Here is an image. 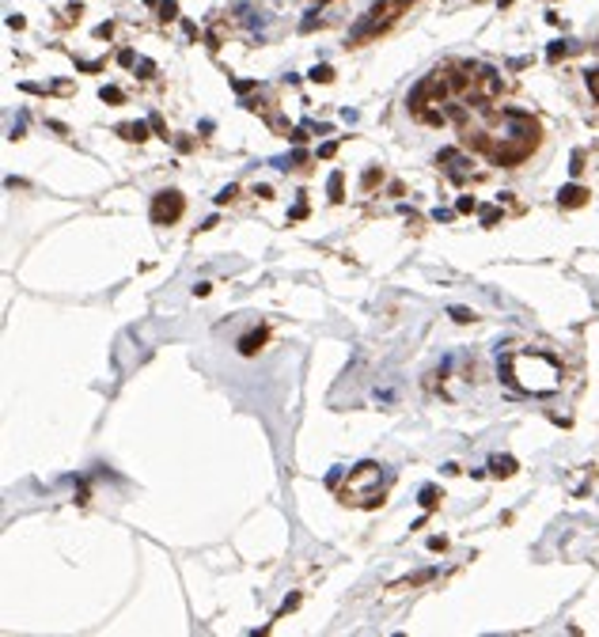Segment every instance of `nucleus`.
I'll list each match as a JSON object with an SVG mask.
<instances>
[{"label": "nucleus", "mask_w": 599, "mask_h": 637, "mask_svg": "<svg viewBox=\"0 0 599 637\" xmlns=\"http://www.w3.org/2000/svg\"><path fill=\"white\" fill-rule=\"evenodd\" d=\"M501 379L508 387L523 391V395H550L561 383V368L550 353L539 349H523V353H508L501 361Z\"/></svg>", "instance_id": "obj_1"}, {"label": "nucleus", "mask_w": 599, "mask_h": 637, "mask_svg": "<svg viewBox=\"0 0 599 637\" xmlns=\"http://www.w3.org/2000/svg\"><path fill=\"white\" fill-rule=\"evenodd\" d=\"M182 209H186V201H182L179 190H160L152 198V220L156 224H175L182 216Z\"/></svg>", "instance_id": "obj_2"}, {"label": "nucleus", "mask_w": 599, "mask_h": 637, "mask_svg": "<svg viewBox=\"0 0 599 637\" xmlns=\"http://www.w3.org/2000/svg\"><path fill=\"white\" fill-rule=\"evenodd\" d=\"M376 470H379V466H376V463H360V466H357V470H353V474H349V486H360V482H364V478H372V474H376ZM376 505H383V490H376V493H368V505H364V508H376Z\"/></svg>", "instance_id": "obj_3"}, {"label": "nucleus", "mask_w": 599, "mask_h": 637, "mask_svg": "<svg viewBox=\"0 0 599 637\" xmlns=\"http://www.w3.org/2000/svg\"><path fill=\"white\" fill-rule=\"evenodd\" d=\"M584 201H588V190L576 186V182H573V186H561V190H557V205H565V209H580Z\"/></svg>", "instance_id": "obj_4"}, {"label": "nucleus", "mask_w": 599, "mask_h": 637, "mask_svg": "<svg viewBox=\"0 0 599 637\" xmlns=\"http://www.w3.org/2000/svg\"><path fill=\"white\" fill-rule=\"evenodd\" d=\"M262 345H265V327H254V330H247V334L239 338V353L243 357H254Z\"/></svg>", "instance_id": "obj_5"}, {"label": "nucleus", "mask_w": 599, "mask_h": 637, "mask_svg": "<svg viewBox=\"0 0 599 637\" xmlns=\"http://www.w3.org/2000/svg\"><path fill=\"white\" fill-rule=\"evenodd\" d=\"M148 125H152V121H125V125H118V133L125 140H137L140 144V140H148Z\"/></svg>", "instance_id": "obj_6"}, {"label": "nucleus", "mask_w": 599, "mask_h": 637, "mask_svg": "<svg viewBox=\"0 0 599 637\" xmlns=\"http://www.w3.org/2000/svg\"><path fill=\"white\" fill-rule=\"evenodd\" d=\"M489 470H493L497 478H508V474H516V459L512 455H493L489 459Z\"/></svg>", "instance_id": "obj_7"}, {"label": "nucleus", "mask_w": 599, "mask_h": 637, "mask_svg": "<svg viewBox=\"0 0 599 637\" xmlns=\"http://www.w3.org/2000/svg\"><path fill=\"white\" fill-rule=\"evenodd\" d=\"M311 80H315V84H330V80H334V69H330V65H315V69H311Z\"/></svg>", "instance_id": "obj_8"}, {"label": "nucleus", "mask_w": 599, "mask_h": 637, "mask_svg": "<svg viewBox=\"0 0 599 637\" xmlns=\"http://www.w3.org/2000/svg\"><path fill=\"white\" fill-rule=\"evenodd\" d=\"M436 505H440L436 486H425V490H421V508H436Z\"/></svg>", "instance_id": "obj_9"}, {"label": "nucleus", "mask_w": 599, "mask_h": 637, "mask_svg": "<svg viewBox=\"0 0 599 637\" xmlns=\"http://www.w3.org/2000/svg\"><path fill=\"white\" fill-rule=\"evenodd\" d=\"M330 201H342V171L330 175Z\"/></svg>", "instance_id": "obj_10"}, {"label": "nucleus", "mask_w": 599, "mask_h": 637, "mask_svg": "<svg viewBox=\"0 0 599 637\" xmlns=\"http://www.w3.org/2000/svg\"><path fill=\"white\" fill-rule=\"evenodd\" d=\"M447 315H452L455 323H474V311H467V307H447Z\"/></svg>", "instance_id": "obj_11"}, {"label": "nucleus", "mask_w": 599, "mask_h": 637, "mask_svg": "<svg viewBox=\"0 0 599 637\" xmlns=\"http://www.w3.org/2000/svg\"><path fill=\"white\" fill-rule=\"evenodd\" d=\"M99 99H103V103H121L125 95H121L118 87H103V91H99Z\"/></svg>", "instance_id": "obj_12"}, {"label": "nucleus", "mask_w": 599, "mask_h": 637, "mask_svg": "<svg viewBox=\"0 0 599 637\" xmlns=\"http://www.w3.org/2000/svg\"><path fill=\"white\" fill-rule=\"evenodd\" d=\"M179 16V4H175V0H163L160 4V19H175Z\"/></svg>", "instance_id": "obj_13"}, {"label": "nucleus", "mask_w": 599, "mask_h": 637, "mask_svg": "<svg viewBox=\"0 0 599 637\" xmlns=\"http://www.w3.org/2000/svg\"><path fill=\"white\" fill-rule=\"evenodd\" d=\"M497 220H501V213H497V209H489V205L482 209V228H493Z\"/></svg>", "instance_id": "obj_14"}, {"label": "nucleus", "mask_w": 599, "mask_h": 637, "mask_svg": "<svg viewBox=\"0 0 599 637\" xmlns=\"http://www.w3.org/2000/svg\"><path fill=\"white\" fill-rule=\"evenodd\" d=\"M588 91H591V99L599 103V69H595V72H588Z\"/></svg>", "instance_id": "obj_15"}, {"label": "nucleus", "mask_w": 599, "mask_h": 637, "mask_svg": "<svg viewBox=\"0 0 599 637\" xmlns=\"http://www.w3.org/2000/svg\"><path fill=\"white\" fill-rule=\"evenodd\" d=\"M474 209H478V205H474V198H459V201H455V213H474Z\"/></svg>", "instance_id": "obj_16"}, {"label": "nucleus", "mask_w": 599, "mask_h": 637, "mask_svg": "<svg viewBox=\"0 0 599 637\" xmlns=\"http://www.w3.org/2000/svg\"><path fill=\"white\" fill-rule=\"evenodd\" d=\"M565 53H569V42H554V46H550V61L565 57Z\"/></svg>", "instance_id": "obj_17"}, {"label": "nucleus", "mask_w": 599, "mask_h": 637, "mask_svg": "<svg viewBox=\"0 0 599 637\" xmlns=\"http://www.w3.org/2000/svg\"><path fill=\"white\" fill-rule=\"evenodd\" d=\"M231 198H235V186H224L220 194H216V205H228Z\"/></svg>", "instance_id": "obj_18"}, {"label": "nucleus", "mask_w": 599, "mask_h": 637, "mask_svg": "<svg viewBox=\"0 0 599 637\" xmlns=\"http://www.w3.org/2000/svg\"><path fill=\"white\" fill-rule=\"evenodd\" d=\"M148 121H152V129H156V133H160V137H163V140H167V129H163V118H160V114H152V118H148Z\"/></svg>", "instance_id": "obj_19"}, {"label": "nucleus", "mask_w": 599, "mask_h": 637, "mask_svg": "<svg viewBox=\"0 0 599 637\" xmlns=\"http://www.w3.org/2000/svg\"><path fill=\"white\" fill-rule=\"evenodd\" d=\"M573 175H580L584 171V152H573V167H569Z\"/></svg>", "instance_id": "obj_20"}, {"label": "nucleus", "mask_w": 599, "mask_h": 637, "mask_svg": "<svg viewBox=\"0 0 599 637\" xmlns=\"http://www.w3.org/2000/svg\"><path fill=\"white\" fill-rule=\"evenodd\" d=\"M444 546H447L444 535H432V539H428V550H444Z\"/></svg>", "instance_id": "obj_21"}, {"label": "nucleus", "mask_w": 599, "mask_h": 637, "mask_svg": "<svg viewBox=\"0 0 599 637\" xmlns=\"http://www.w3.org/2000/svg\"><path fill=\"white\" fill-rule=\"evenodd\" d=\"M95 35H99V38H110L114 35V23H99V27H95Z\"/></svg>", "instance_id": "obj_22"}, {"label": "nucleus", "mask_w": 599, "mask_h": 637, "mask_svg": "<svg viewBox=\"0 0 599 637\" xmlns=\"http://www.w3.org/2000/svg\"><path fill=\"white\" fill-rule=\"evenodd\" d=\"M118 61H121V65H133V61H137V53H133V50H121Z\"/></svg>", "instance_id": "obj_23"}, {"label": "nucleus", "mask_w": 599, "mask_h": 637, "mask_svg": "<svg viewBox=\"0 0 599 637\" xmlns=\"http://www.w3.org/2000/svg\"><path fill=\"white\" fill-rule=\"evenodd\" d=\"M8 27H12V31H23L27 23H23V16H8Z\"/></svg>", "instance_id": "obj_24"}, {"label": "nucleus", "mask_w": 599, "mask_h": 637, "mask_svg": "<svg viewBox=\"0 0 599 637\" xmlns=\"http://www.w3.org/2000/svg\"><path fill=\"white\" fill-rule=\"evenodd\" d=\"M194 292H197V296H209V292H213V284L201 281V284H194Z\"/></svg>", "instance_id": "obj_25"}]
</instances>
